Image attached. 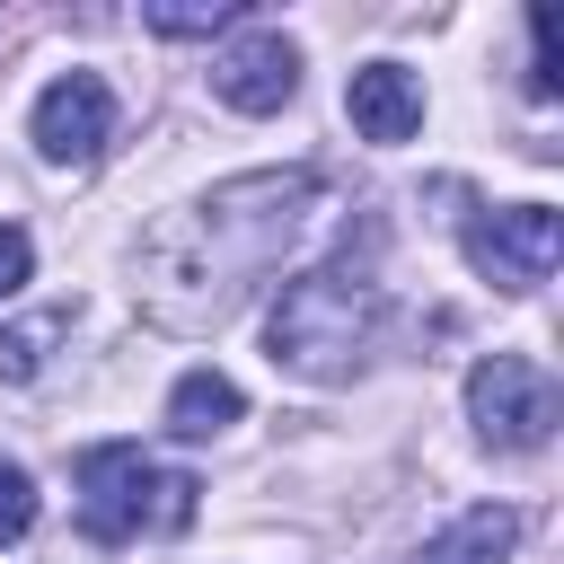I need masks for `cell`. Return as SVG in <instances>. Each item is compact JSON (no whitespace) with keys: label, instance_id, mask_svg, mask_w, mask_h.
<instances>
[{"label":"cell","instance_id":"277c9868","mask_svg":"<svg viewBox=\"0 0 564 564\" xmlns=\"http://www.w3.org/2000/svg\"><path fill=\"white\" fill-rule=\"evenodd\" d=\"M467 423L485 449H546L555 432V379L529 352H485L467 370Z\"/></svg>","mask_w":564,"mask_h":564},{"label":"cell","instance_id":"8992f818","mask_svg":"<svg viewBox=\"0 0 564 564\" xmlns=\"http://www.w3.org/2000/svg\"><path fill=\"white\" fill-rule=\"evenodd\" d=\"M26 141H35L53 167H88V159L115 141V88H106L97 70H62V79L35 97Z\"/></svg>","mask_w":564,"mask_h":564},{"label":"cell","instance_id":"6da1fadb","mask_svg":"<svg viewBox=\"0 0 564 564\" xmlns=\"http://www.w3.org/2000/svg\"><path fill=\"white\" fill-rule=\"evenodd\" d=\"M326 185L308 167H256V176H229L212 185L203 203L167 212L141 229V317L167 326V335H203L220 326L317 220Z\"/></svg>","mask_w":564,"mask_h":564},{"label":"cell","instance_id":"7c38bea8","mask_svg":"<svg viewBox=\"0 0 564 564\" xmlns=\"http://www.w3.org/2000/svg\"><path fill=\"white\" fill-rule=\"evenodd\" d=\"M141 26L150 35H220V26H247V0H141Z\"/></svg>","mask_w":564,"mask_h":564},{"label":"cell","instance_id":"52a82bcc","mask_svg":"<svg viewBox=\"0 0 564 564\" xmlns=\"http://www.w3.org/2000/svg\"><path fill=\"white\" fill-rule=\"evenodd\" d=\"M300 88V44L282 26H247L238 44L212 53V97L238 106V115H282Z\"/></svg>","mask_w":564,"mask_h":564},{"label":"cell","instance_id":"9c48e42d","mask_svg":"<svg viewBox=\"0 0 564 564\" xmlns=\"http://www.w3.org/2000/svg\"><path fill=\"white\" fill-rule=\"evenodd\" d=\"M511 546H520V511H511V502H476V511H458L441 538H423L414 564H511Z\"/></svg>","mask_w":564,"mask_h":564},{"label":"cell","instance_id":"ba28073f","mask_svg":"<svg viewBox=\"0 0 564 564\" xmlns=\"http://www.w3.org/2000/svg\"><path fill=\"white\" fill-rule=\"evenodd\" d=\"M344 115H352V132H361V141L397 150V141H414V132H423V88H414V70H405V62H361V70L344 79Z\"/></svg>","mask_w":564,"mask_h":564},{"label":"cell","instance_id":"3957f363","mask_svg":"<svg viewBox=\"0 0 564 564\" xmlns=\"http://www.w3.org/2000/svg\"><path fill=\"white\" fill-rule=\"evenodd\" d=\"M194 476L185 467H159L141 441H97L88 458H79V529L97 538V546H123V538H141V529H185L194 520Z\"/></svg>","mask_w":564,"mask_h":564},{"label":"cell","instance_id":"8fae6325","mask_svg":"<svg viewBox=\"0 0 564 564\" xmlns=\"http://www.w3.org/2000/svg\"><path fill=\"white\" fill-rule=\"evenodd\" d=\"M70 335V308H35V317H18V326H0V379L9 388H26L35 370H44V352Z\"/></svg>","mask_w":564,"mask_h":564},{"label":"cell","instance_id":"5bb4252c","mask_svg":"<svg viewBox=\"0 0 564 564\" xmlns=\"http://www.w3.org/2000/svg\"><path fill=\"white\" fill-rule=\"evenodd\" d=\"M529 97H555V9H529Z\"/></svg>","mask_w":564,"mask_h":564},{"label":"cell","instance_id":"4fadbf2b","mask_svg":"<svg viewBox=\"0 0 564 564\" xmlns=\"http://www.w3.org/2000/svg\"><path fill=\"white\" fill-rule=\"evenodd\" d=\"M35 511H44V494H35V476H26L18 458H0V546H18V538L35 529Z\"/></svg>","mask_w":564,"mask_h":564},{"label":"cell","instance_id":"30bf717a","mask_svg":"<svg viewBox=\"0 0 564 564\" xmlns=\"http://www.w3.org/2000/svg\"><path fill=\"white\" fill-rule=\"evenodd\" d=\"M238 414H247V397H238L229 370H185V379L167 388V432H176V441H212V432H229Z\"/></svg>","mask_w":564,"mask_h":564},{"label":"cell","instance_id":"5b68a950","mask_svg":"<svg viewBox=\"0 0 564 564\" xmlns=\"http://www.w3.org/2000/svg\"><path fill=\"white\" fill-rule=\"evenodd\" d=\"M555 256H564V212L555 203H502V212L467 220V264L511 300H529L555 273Z\"/></svg>","mask_w":564,"mask_h":564},{"label":"cell","instance_id":"9a60e30c","mask_svg":"<svg viewBox=\"0 0 564 564\" xmlns=\"http://www.w3.org/2000/svg\"><path fill=\"white\" fill-rule=\"evenodd\" d=\"M26 273H35V238L26 229H0V300H18Z\"/></svg>","mask_w":564,"mask_h":564},{"label":"cell","instance_id":"7a4b0ae2","mask_svg":"<svg viewBox=\"0 0 564 564\" xmlns=\"http://www.w3.org/2000/svg\"><path fill=\"white\" fill-rule=\"evenodd\" d=\"M379 317H388V291L361 256H326L317 273L282 282L273 317H264V352L291 370V379H317V388H344L370 344H379Z\"/></svg>","mask_w":564,"mask_h":564}]
</instances>
